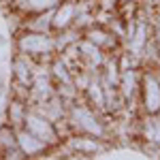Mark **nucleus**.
<instances>
[{"label": "nucleus", "instance_id": "7ed1b4c3", "mask_svg": "<svg viewBox=\"0 0 160 160\" xmlns=\"http://www.w3.org/2000/svg\"><path fill=\"white\" fill-rule=\"evenodd\" d=\"M24 128L30 130L34 137H38L43 143H47V148H56L60 143V137H58L56 128H53V122L47 120V118H43L41 113H37L32 109H28V113H26Z\"/></svg>", "mask_w": 160, "mask_h": 160}, {"label": "nucleus", "instance_id": "f03ea898", "mask_svg": "<svg viewBox=\"0 0 160 160\" xmlns=\"http://www.w3.org/2000/svg\"><path fill=\"white\" fill-rule=\"evenodd\" d=\"M102 139L86 132H73L68 139H64L62 143L71 149V158H92L100 152H105V145L100 143Z\"/></svg>", "mask_w": 160, "mask_h": 160}, {"label": "nucleus", "instance_id": "f257e3e1", "mask_svg": "<svg viewBox=\"0 0 160 160\" xmlns=\"http://www.w3.org/2000/svg\"><path fill=\"white\" fill-rule=\"evenodd\" d=\"M15 37V51L26 53L37 62L49 64L56 56L53 45V32H32V30H19Z\"/></svg>", "mask_w": 160, "mask_h": 160}, {"label": "nucleus", "instance_id": "39448f33", "mask_svg": "<svg viewBox=\"0 0 160 160\" xmlns=\"http://www.w3.org/2000/svg\"><path fill=\"white\" fill-rule=\"evenodd\" d=\"M0 158L7 160H22L26 154L17 145V130L7 122L0 124Z\"/></svg>", "mask_w": 160, "mask_h": 160}, {"label": "nucleus", "instance_id": "9d476101", "mask_svg": "<svg viewBox=\"0 0 160 160\" xmlns=\"http://www.w3.org/2000/svg\"><path fill=\"white\" fill-rule=\"evenodd\" d=\"M51 15H53V9H49V11H41V13H28V15H24L22 30L51 32Z\"/></svg>", "mask_w": 160, "mask_h": 160}, {"label": "nucleus", "instance_id": "20e7f679", "mask_svg": "<svg viewBox=\"0 0 160 160\" xmlns=\"http://www.w3.org/2000/svg\"><path fill=\"white\" fill-rule=\"evenodd\" d=\"M34 66H37V60L26 56V53H19L15 51L11 60V79L24 83V86H32V79H34Z\"/></svg>", "mask_w": 160, "mask_h": 160}, {"label": "nucleus", "instance_id": "0eeeda50", "mask_svg": "<svg viewBox=\"0 0 160 160\" xmlns=\"http://www.w3.org/2000/svg\"><path fill=\"white\" fill-rule=\"evenodd\" d=\"M75 15H77L75 0H62L53 9V15H51V32H60V30L71 28L75 22Z\"/></svg>", "mask_w": 160, "mask_h": 160}, {"label": "nucleus", "instance_id": "6e6552de", "mask_svg": "<svg viewBox=\"0 0 160 160\" xmlns=\"http://www.w3.org/2000/svg\"><path fill=\"white\" fill-rule=\"evenodd\" d=\"M26 113H28V102L9 96L7 105H4V122L9 124V126H13L15 130L17 128H24Z\"/></svg>", "mask_w": 160, "mask_h": 160}, {"label": "nucleus", "instance_id": "1a4fd4ad", "mask_svg": "<svg viewBox=\"0 0 160 160\" xmlns=\"http://www.w3.org/2000/svg\"><path fill=\"white\" fill-rule=\"evenodd\" d=\"M143 102H145V111H148L149 115H158L160 113V81H156L154 75L145 77Z\"/></svg>", "mask_w": 160, "mask_h": 160}, {"label": "nucleus", "instance_id": "423d86ee", "mask_svg": "<svg viewBox=\"0 0 160 160\" xmlns=\"http://www.w3.org/2000/svg\"><path fill=\"white\" fill-rule=\"evenodd\" d=\"M17 145L26 154V158H45L47 154V143H43L38 137H34L26 128H17Z\"/></svg>", "mask_w": 160, "mask_h": 160}]
</instances>
